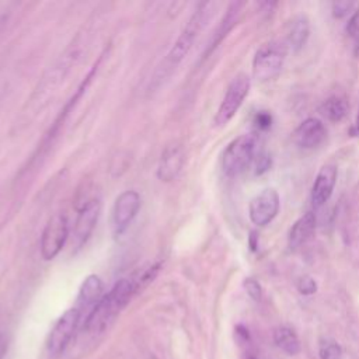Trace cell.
Returning <instances> with one entry per match:
<instances>
[{
	"instance_id": "e0dca14e",
	"label": "cell",
	"mask_w": 359,
	"mask_h": 359,
	"mask_svg": "<svg viewBox=\"0 0 359 359\" xmlns=\"http://www.w3.org/2000/svg\"><path fill=\"white\" fill-rule=\"evenodd\" d=\"M348 109H349V105L346 98L337 94L328 97L320 107L321 115L330 122H335V123L341 122L346 116Z\"/></svg>"
},
{
	"instance_id": "484cf974",
	"label": "cell",
	"mask_w": 359,
	"mask_h": 359,
	"mask_svg": "<svg viewBox=\"0 0 359 359\" xmlns=\"http://www.w3.org/2000/svg\"><path fill=\"white\" fill-rule=\"evenodd\" d=\"M271 167V158L268 156H261L257 163V174H262L268 171Z\"/></svg>"
},
{
	"instance_id": "5b68a950",
	"label": "cell",
	"mask_w": 359,
	"mask_h": 359,
	"mask_svg": "<svg viewBox=\"0 0 359 359\" xmlns=\"http://www.w3.org/2000/svg\"><path fill=\"white\" fill-rule=\"evenodd\" d=\"M250 87H251V79L245 73H238L230 81L226 90V94L213 118V125L216 128H222L233 119V116L237 114V111L243 105L245 97L248 95Z\"/></svg>"
},
{
	"instance_id": "52a82bcc",
	"label": "cell",
	"mask_w": 359,
	"mask_h": 359,
	"mask_svg": "<svg viewBox=\"0 0 359 359\" xmlns=\"http://www.w3.org/2000/svg\"><path fill=\"white\" fill-rule=\"evenodd\" d=\"M279 206L280 199L278 191L271 187L265 188L259 194H257L248 205L250 220L258 227L266 226L276 217Z\"/></svg>"
},
{
	"instance_id": "d6986e66",
	"label": "cell",
	"mask_w": 359,
	"mask_h": 359,
	"mask_svg": "<svg viewBox=\"0 0 359 359\" xmlns=\"http://www.w3.org/2000/svg\"><path fill=\"white\" fill-rule=\"evenodd\" d=\"M241 6H243L241 3H233V4L229 7V10H227V13H226V15H224V18H223V21H222V24H220L217 32H216V38H215V42H213L215 45L219 43V42L223 39V36H226L227 32L233 28V25L236 24V21H237V18H238V13H240ZM215 45H213V46H215Z\"/></svg>"
},
{
	"instance_id": "f1b7e54d",
	"label": "cell",
	"mask_w": 359,
	"mask_h": 359,
	"mask_svg": "<svg viewBox=\"0 0 359 359\" xmlns=\"http://www.w3.org/2000/svg\"><path fill=\"white\" fill-rule=\"evenodd\" d=\"M355 133L359 136V109H358V114L355 118Z\"/></svg>"
},
{
	"instance_id": "30bf717a",
	"label": "cell",
	"mask_w": 359,
	"mask_h": 359,
	"mask_svg": "<svg viewBox=\"0 0 359 359\" xmlns=\"http://www.w3.org/2000/svg\"><path fill=\"white\" fill-rule=\"evenodd\" d=\"M80 311L76 307H72L69 310H66L60 318L56 321V324L53 325L49 338H48V349L52 353H60L67 342L70 341L73 332L76 331V327L80 321Z\"/></svg>"
},
{
	"instance_id": "6da1fadb",
	"label": "cell",
	"mask_w": 359,
	"mask_h": 359,
	"mask_svg": "<svg viewBox=\"0 0 359 359\" xmlns=\"http://www.w3.org/2000/svg\"><path fill=\"white\" fill-rule=\"evenodd\" d=\"M216 8H217V4L213 1H205V3L198 4L196 10L189 17L188 22L185 24L181 34L175 39L174 45L170 48L165 59L156 70V74L153 79L154 84H160L185 59V56L189 53L191 48L194 46L198 35L203 31V28L213 18Z\"/></svg>"
},
{
	"instance_id": "ac0fdd59",
	"label": "cell",
	"mask_w": 359,
	"mask_h": 359,
	"mask_svg": "<svg viewBox=\"0 0 359 359\" xmlns=\"http://www.w3.org/2000/svg\"><path fill=\"white\" fill-rule=\"evenodd\" d=\"M275 345L287 355H296L300 352V341L296 332L289 327H278L273 332Z\"/></svg>"
},
{
	"instance_id": "d4e9b609",
	"label": "cell",
	"mask_w": 359,
	"mask_h": 359,
	"mask_svg": "<svg viewBox=\"0 0 359 359\" xmlns=\"http://www.w3.org/2000/svg\"><path fill=\"white\" fill-rule=\"evenodd\" d=\"M254 125L258 130H268L272 126V115L268 111H259L255 114Z\"/></svg>"
},
{
	"instance_id": "8992f818",
	"label": "cell",
	"mask_w": 359,
	"mask_h": 359,
	"mask_svg": "<svg viewBox=\"0 0 359 359\" xmlns=\"http://www.w3.org/2000/svg\"><path fill=\"white\" fill-rule=\"evenodd\" d=\"M69 237V223L63 213H55L43 227L41 236V255L43 259H53L65 247Z\"/></svg>"
},
{
	"instance_id": "f546056e",
	"label": "cell",
	"mask_w": 359,
	"mask_h": 359,
	"mask_svg": "<svg viewBox=\"0 0 359 359\" xmlns=\"http://www.w3.org/2000/svg\"><path fill=\"white\" fill-rule=\"evenodd\" d=\"M6 20H7V15H6L4 13H1V14H0V31H1L3 25H4V22H6Z\"/></svg>"
},
{
	"instance_id": "5bb4252c",
	"label": "cell",
	"mask_w": 359,
	"mask_h": 359,
	"mask_svg": "<svg viewBox=\"0 0 359 359\" xmlns=\"http://www.w3.org/2000/svg\"><path fill=\"white\" fill-rule=\"evenodd\" d=\"M316 224H317V219L311 210L303 213L289 230V234H287L289 247L292 250H297L302 245H304L313 237L316 231Z\"/></svg>"
},
{
	"instance_id": "7c38bea8",
	"label": "cell",
	"mask_w": 359,
	"mask_h": 359,
	"mask_svg": "<svg viewBox=\"0 0 359 359\" xmlns=\"http://www.w3.org/2000/svg\"><path fill=\"white\" fill-rule=\"evenodd\" d=\"M325 135L327 130L323 121L311 116L299 123L292 133V139L302 149H314L324 142Z\"/></svg>"
},
{
	"instance_id": "4316f807",
	"label": "cell",
	"mask_w": 359,
	"mask_h": 359,
	"mask_svg": "<svg viewBox=\"0 0 359 359\" xmlns=\"http://www.w3.org/2000/svg\"><path fill=\"white\" fill-rule=\"evenodd\" d=\"M236 335H237V338H238L241 342H248V341H250L248 330H247L244 325H241V324H238V325L236 327Z\"/></svg>"
},
{
	"instance_id": "ba28073f",
	"label": "cell",
	"mask_w": 359,
	"mask_h": 359,
	"mask_svg": "<svg viewBox=\"0 0 359 359\" xmlns=\"http://www.w3.org/2000/svg\"><path fill=\"white\" fill-rule=\"evenodd\" d=\"M139 209H140V195L133 189L123 191L115 199V203L112 208V220H111L115 236H121L130 226Z\"/></svg>"
},
{
	"instance_id": "9c48e42d",
	"label": "cell",
	"mask_w": 359,
	"mask_h": 359,
	"mask_svg": "<svg viewBox=\"0 0 359 359\" xmlns=\"http://www.w3.org/2000/svg\"><path fill=\"white\" fill-rule=\"evenodd\" d=\"M100 212H101V201L100 198H95V196L88 198L80 206L79 215L74 223V230H73V240L77 248L83 247L90 238L97 224V220L100 217Z\"/></svg>"
},
{
	"instance_id": "4dcf8cb0",
	"label": "cell",
	"mask_w": 359,
	"mask_h": 359,
	"mask_svg": "<svg viewBox=\"0 0 359 359\" xmlns=\"http://www.w3.org/2000/svg\"><path fill=\"white\" fill-rule=\"evenodd\" d=\"M247 359H257V358H254V356H248Z\"/></svg>"
},
{
	"instance_id": "ffe728a7",
	"label": "cell",
	"mask_w": 359,
	"mask_h": 359,
	"mask_svg": "<svg viewBox=\"0 0 359 359\" xmlns=\"http://www.w3.org/2000/svg\"><path fill=\"white\" fill-rule=\"evenodd\" d=\"M320 359H341L342 358V348L334 339H321L318 348Z\"/></svg>"
},
{
	"instance_id": "7a4b0ae2",
	"label": "cell",
	"mask_w": 359,
	"mask_h": 359,
	"mask_svg": "<svg viewBox=\"0 0 359 359\" xmlns=\"http://www.w3.org/2000/svg\"><path fill=\"white\" fill-rule=\"evenodd\" d=\"M140 279L137 278H123L119 279L112 289L104 294L100 302L87 314L84 321V330L88 332L102 331L116 314L128 304L135 292L140 287Z\"/></svg>"
},
{
	"instance_id": "3957f363",
	"label": "cell",
	"mask_w": 359,
	"mask_h": 359,
	"mask_svg": "<svg viewBox=\"0 0 359 359\" xmlns=\"http://www.w3.org/2000/svg\"><path fill=\"white\" fill-rule=\"evenodd\" d=\"M289 48L285 41L272 39L262 43L252 57V76L258 81H268L275 79L287 57Z\"/></svg>"
},
{
	"instance_id": "2e32d148",
	"label": "cell",
	"mask_w": 359,
	"mask_h": 359,
	"mask_svg": "<svg viewBox=\"0 0 359 359\" xmlns=\"http://www.w3.org/2000/svg\"><path fill=\"white\" fill-rule=\"evenodd\" d=\"M101 292H102V282L97 275H90L84 279V282L81 283L80 292H79L77 306H76V309L80 311V314H81L83 309L91 307V310H93V307L102 297Z\"/></svg>"
},
{
	"instance_id": "603a6c76",
	"label": "cell",
	"mask_w": 359,
	"mask_h": 359,
	"mask_svg": "<svg viewBox=\"0 0 359 359\" xmlns=\"http://www.w3.org/2000/svg\"><path fill=\"white\" fill-rule=\"evenodd\" d=\"M297 290L304 296H310L317 292V282L310 275H303L297 282Z\"/></svg>"
},
{
	"instance_id": "9a60e30c",
	"label": "cell",
	"mask_w": 359,
	"mask_h": 359,
	"mask_svg": "<svg viewBox=\"0 0 359 359\" xmlns=\"http://www.w3.org/2000/svg\"><path fill=\"white\" fill-rule=\"evenodd\" d=\"M310 35V22L306 15H296L292 18V21L287 25L285 43L287 45L289 50L297 52L300 50Z\"/></svg>"
},
{
	"instance_id": "7402d4cb",
	"label": "cell",
	"mask_w": 359,
	"mask_h": 359,
	"mask_svg": "<svg viewBox=\"0 0 359 359\" xmlns=\"http://www.w3.org/2000/svg\"><path fill=\"white\" fill-rule=\"evenodd\" d=\"M353 7H355V3L346 1V0H339V1H334L331 4V11L335 18H344V17L349 15L351 13H353L352 11Z\"/></svg>"
},
{
	"instance_id": "8fae6325",
	"label": "cell",
	"mask_w": 359,
	"mask_h": 359,
	"mask_svg": "<svg viewBox=\"0 0 359 359\" xmlns=\"http://www.w3.org/2000/svg\"><path fill=\"white\" fill-rule=\"evenodd\" d=\"M337 177L338 168L335 164H324L318 170L310 194V199L314 208H321L330 201L337 184Z\"/></svg>"
},
{
	"instance_id": "4fadbf2b",
	"label": "cell",
	"mask_w": 359,
	"mask_h": 359,
	"mask_svg": "<svg viewBox=\"0 0 359 359\" xmlns=\"http://www.w3.org/2000/svg\"><path fill=\"white\" fill-rule=\"evenodd\" d=\"M184 150L180 144H171L168 146L158 161L157 165V177L160 181L170 182L178 177V174L182 170L184 165Z\"/></svg>"
},
{
	"instance_id": "44dd1931",
	"label": "cell",
	"mask_w": 359,
	"mask_h": 359,
	"mask_svg": "<svg viewBox=\"0 0 359 359\" xmlns=\"http://www.w3.org/2000/svg\"><path fill=\"white\" fill-rule=\"evenodd\" d=\"M346 32L353 43V52L359 57V8L355 10L346 24Z\"/></svg>"
},
{
	"instance_id": "cb8c5ba5",
	"label": "cell",
	"mask_w": 359,
	"mask_h": 359,
	"mask_svg": "<svg viewBox=\"0 0 359 359\" xmlns=\"http://www.w3.org/2000/svg\"><path fill=\"white\" fill-rule=\"evenodd\" d=\"M244 289H245L247 294L254 302H259L261 300V297H262V287H261L258 280H255L254 278H245L244 279Z\"/></svg>"
},
{
	"instance_id": "83f0119b",
	"label": "cell",
	"mask_w": 359,
	"mask_h": 359,
	"mask_svg": "<svg viewBox=\"0 0 359 359\" xmlns=\"http://www.w3.org/2000/svg\"><path fill=\"white\" fill-rule=\"evenodd\" d=\"M4 351H6V338L3 335H0V359L4 355Z\"/></svg>"
},
{
	"instance_id": "1f68e13d",
	"label": "cell",
	"mask_w": 359,
	"mask_h": 359,
	"mask_svg": "<svg viewBox=\"0 0 359 359\" xmlns=\"http://www.w3.org/2000/svg\"><path fill=\"white\" fill-rule=\"evenodd\" d=\"M147 359H157V358H154V356H150V358H147Z\"/></svg>"
},
{
	"instance_id": "277c9868",
	"label": "cell",
	"mask_w": 359,
	"mask_h": 359,
	"mask_svg": "<svg viewBox=\"0 0 359 359\" xmlns=\"http://www.w3.org/2000/svg\"><path fill=\"white\" fill-rule=\"evenodd\" d=\"M257 153V137L241 135L231 140L222 156V168L226 175L236 177L244 172L252 163Z\"/></svg>"
}]
</instances>
